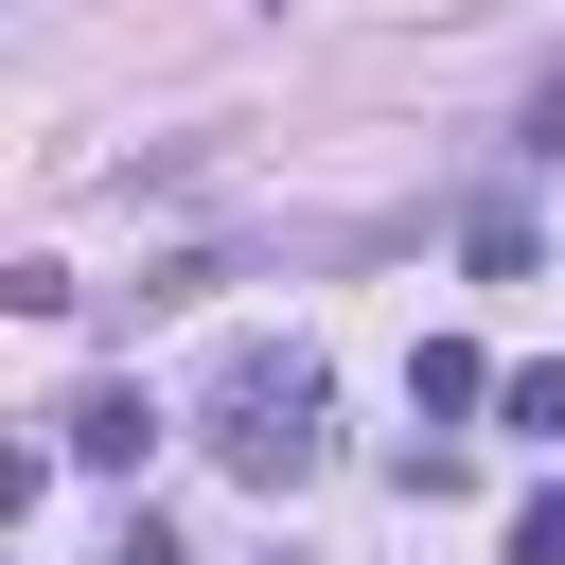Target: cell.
<instances>
[{
    "label": "cell",
    "instance_id": "1",
    "mask_svg": "<svg viewBox=\"0 0 565 565\" xmlns=\"http://www.w3.org/2000/svg\"><path fill=\"white\" fill-rule=\"evenodd\" d=\"M212 459H230L247 494H300V477L335 459V388H318L300 335H230V353H212Z\"/></svg>",
    "mask_w": 565,
    "mask_h": 565
},
{
    "label": "cell",
    "instance_id": "2",
    "mask_svg": "<svg viewBox=\"0 0 565 565\" xmlns=\"http://www.w3.org/2000/svg\"><path fill=\"white\" fill-rule=\"evenodd\" d=\"M53 459H71V477H141V459H159V388H124V371L71 388V406H53Z\"/></svg>",
    "mask_w": 565,
    "mask_h": 565
},
{
    "label": "cell",
    "instance_id": "3",
    "mask_svg": "<svg viewBox=\"0 0 565 565\" xmlns=\"http://www.w3.org/2000/svg\"><path fill=\"white\" fill-rule=\"evenodd\" d=\"M406 406H424V424L494 406V353H477V335H424V353H406Z\"/></svg>",
    "mask_w": 565,
    "mask_h": 565
},
{
    "label": "cell",
    "instance_id": "4",
    "mask_svg": "<svg viewBox=\"0 0 565 565\" xmlns=\"http://www.w3.org/2000/svg\"><path fill=\"white\" fill-rule=\"evenodd\" d=\"M459 265H477V282H530V212L477 194V212H459Z\"/></svg>",
    "mask_w": 565,
    "mask_h": 565
},
{
    "label": "cell",
    "instance_id": "5",
    "mask_svg": "<svg viewBox=\"0 0 565 565\" xmlns=\"http://www.w3.org/2000/svg\"><path fill=\"white\" fill-rule=\"evenodd\" d=\"M494 406H512L530 441H565V371H494Z\"/></svg>",
    "mask_w": 565,
    "mask_h": 565
},
{
    "label": "cell",
    "instance_id": "6",
    "mask_svg": "<svg viewBox=\"0 0 565 565\" xmlns=\"http://www.w3.org/2000/svg\"><path fill=\"white\" fill-rule=\"evenodd\" d=\"M512 565H565V494H530V512H512Z\"/></svg>",
    "mask_w": 565,
    "mask_h": 565
},
{
    "label": "cell",
    "instance_id": "7",
    "mask_svg": "<svg viewBox=\"0 0 565 565\" xmlns=\"http://www.w3.org/2000/svg\"><path fill=\"white\" fill-rule=\"evenodd\" d=\"M530 159H565V71H547V88H530Z\"/></svg>",
    "mask_w": 565,
    "mask_h": 565
}]
</instances>
